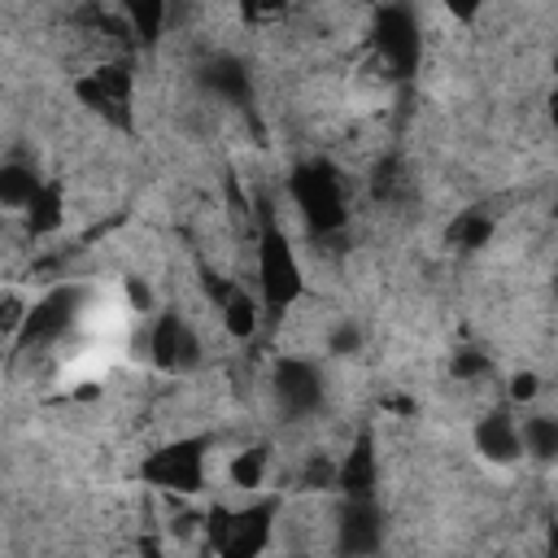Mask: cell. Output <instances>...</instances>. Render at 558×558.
<instances>
[{
    "instance_id": "obj_6",
    "label": "cell",
    "mask_w": 558,
    "mask_h": 558,
    "mask_svg": "<svg viewBox=\"0 0 558 558\" xmlns=\"http://www.w3.org/2000/svg\"><path fill=\"white\" fill-rule=\"evenodd\" d=\"M371 44H375V57H379V65L388 70V78H410V74L418 70L423 35H418V17H414L405 4H384V9L375 13Z\"/></svg>"
},
{
    "instance_id": "obj_12",
    "label": "cell",
    "mask_w": 558,
    "mask_h": 558,
    "mask_svg": "<svg viewBox=\"0 0 558 558\" xmlns=\"http://www.w3.org/2000/svg\"><path fill=\"white\" fill-rule=\"evenodd\" d=\"M375 484H379V453H375V436L371 432H357L349 453L336 462V488L344 497H375Z\"/></svg>"
},
{
    "instance_id": "obj_7",
    "label": "cell",
    "mask_w": 558,
    "mask_h": 558,
    "mask_svg": "<svg viewBox=\"0 0 558 558\" xmlns=\"http://www.w3.org/2000/svg\"><path fill=\"white\" fill-rule=\"evenodd\" d=\"M78 305H83V288H52L48 296H39L26 314H22V327H17V336H13V344H17V353H39V349H48L52 340H61L70 327H74V318H78Z\"/></svg>"
},
{
    "instance_id": "obj_13",
    "label": "cell",
    "mask_w": 558,
    "mask_h": 558,
    "mask_svg": "<svg viewBox=\"0 0 558 558\" xmlns=\"http://www.w3.org/2000/svg\"><path fill=\"white\" fill-rule=\"evenodd\" d=\"M201 83L222 105H240V109L253 105V78H248V65L240 57H209L201 70Z\"/></svg>"
},
{
    "instance_id": "obj_10",
    "label": "cell",
    "mask_w": 558,
    "mask_h": 558,
    "mask_svg": "<svg viewBox=\"0 0 558 558\" xmlns=\"http://www.w3.org/2000/svg\"><path fill=\"white\" fill-rule=\"evenodd\" d=\"M336 545L340 554H375L384 545V514L375 497H344L336 519Z\"/></svg>"
},
{
    "instance_id": "obj_1",
    "label": "cell",
    "mask_w": 558,
    "mask_h": 558,
    "mask_svg": "<svg viewBox=\"0 0 558 558\" xmlns=\"http://www.w3.org/2000/svg\"><path fill=\"white\" fill-rule=\"evenodd\" d=\"M257 288H262V310L270 318L288 314V305L305 292L296 248H292L288 231L279 227V218L266 201H262V214H257Z\"/></svg>"
},
{
    "instance_id": "obj_8",
    "label": "cell",
    "mask_w": 558,
    "mask_h": 558,
    "mask_svg": "<svg viewBox=\"0 0 558 558\" xmlns=\"http://www.w3.org/2000/svg\"><path fill=\"white\" fill-rule=\"evenodd\" d=\"M148 353L166 375H183V371L201 366V336L179 310H170V314H157V323L148 331Z\"/></svg>"
},
{
    "instance_id": "obj_9",
    "label": "cell",
    "mask_w": 558,
    "mask_h": 558,
    "mask_svg": "<svg viewBox=\"0 0 558 558\" xmlns=\"http://www.w3.org/2000/svg\"><path fill=\"white\" fill-rule=\"evenodd\" d=\"M323 397H327V384H323V371L305 357H283L275 366V401L288 418H310L323 410Z\"/></svg>"
},
{
    "instance_id": "obj_17",
    "label": "cell",
    "mask_w": 558,
    "mask_h": 558,
    "mask_svg": "<svg viewBox=\"0 0 558 558\" xmlns=\"http://www.w3.org/2000/svg\"><path fill=\"white\" fill-rule=\"evenodd\" d=\"M445 240H449L453 248H462V253L484 248V244L493 240V214H484V209H462V214L449 222Z\"/></svg>"
},
{
    "instance_id": "obj_18",
    "label": "cell",
    "mask_w": 558,
    "mask_h": 558,
    "mask_svg": "<svg viewBox=\"0 0 558 558\" xmlns=\"http://www.w3.org/2000/svg\"><path fill=\"white\" fill-rule=\"evenodd\" d=\"M39 187V170L26 161H0V205L22 209Z\"/></svg>"
},
{
    "instance_id": "obj_21",
    "label": "cell",
    "mask_w": 558,
    "mask_h": 558,
    "mask_svg": "<svg viewBox=\"0 0 558 558\" xmlns=\"http://www.w3.org/2000/svg\"><path fill=\"white\" fill-rule=\"evenodd\" d=\"M484 375H493V357L488 353H458L453 357V379H462V384H475V379H484Z\"/></svg>"
},
{
    "instance_id": "obj_16",
    "label": "cell",
    "mask_w": 558,
    "mask_h": 558,
    "mask_svg": "<svg viewBox=\"0 0 558 558\" xmlns=\"http://www.w3.org/2000/svg\"><path fill=\"white\" fill-rule=\"evenodd\" d=\"M118 13L131 31V39L140 48H153L161 39V26H166V13H170V0H118Z\"/></svg>"
},
{
    "instance_id": "obj_4",
    "label": "cell",
    "mask_w": 558,
    "mask_h": 558,
    "mask_svg": "<svg viewBox=\"0 0 558 558\" xmlns=\"http://www.w3.org/2000/svg\"><path fill=\"white\" fill-rule=\"evenodd\" d=\"M205 458H209V436H183V440H170V445L153 449L140 462V480L153 484V488L192 497V493L205 488Z\"/></svg>"
},
{
    "instance_id": "obj_11",
    "label": "cell",
    "mask_w": 558,
    "mask_h": 558,
    "mask_svg": "<svg viewBox=\"0 0 558 558\" xmlns=\"http://www.w3.org/2000/svg\"><path fill=\"white\" fill-rule=\"evenodd\" d=\"M205 296L222 310V327H227V336H235V340H248L253 331H257V301L235 283V279H222V275H209L205 270Z\"/></svg>"
},
{
    "instance_id": "obj_14",
    "label": "cell",
    "mask_w": 558,
    "mask_h": 558,
    "mask_svg": "<svg viewBox=\"0 0 558 558\" xmlns=\"http://www.w3.org/2000/svg\"><path fill=\"white\" fill-rule=\"evenodd\" d=\"M475 449L488 458V462H514L523 453V436H519V423L506 414V410H493L475 423Z\"/></svg>"
},
{
    "instance_id": "obj_24",
    "label": "cell",
    "mask_w": 558,
    "mask_h": 558,
    "mask_svg": "<svg viewBox=\"0 0 558 558\" xmlns=\"http://www.w3.org/2000/svg\"><path fill=\"white\" fill-rule=\"evenodd\" d=\"M126 296H131L135 310H148V305H153V292H148L144 279H126Z\"/></svg>"
},
{
    "instance_id": "obj_3",
    "label": "cell",
    "mask_w": 558,
    "mask_h": 558,
    "mask_svg": "<svg viewBox=\"0 0 558 558\" xmlns=\"http://www.w3.org/2000/svg\"><path fill=\"white\" fill-rule=\"evenodd\" d=\"M74 96L96 113L105 118V126H118V131H131L135 126V70L131 61H100L92 74L74 78Z\"/></svg>"
},
{
    "instance_id": "obj_22",
    "label": "cell",
    "mask_w": 558,
    "mask_h": 558,
    "mask_svg": "<svg viewBox=\"0 0 558 558\" xmlns=\"http://www.w3.org/2000/svg\"><path fill=\"white\" fill-rule=\"evenodd\" d=\"M22 314H26V305L17 296H0V336H17Z\"/></svg>"
},
{
    "instance_id": "obj_25",
    "label": "cell",
    "mask_w": 558,
    "mask_h": 558,
    "mask_svg": "<svg viewBox=\"0 0 558 558\" xmlns=\"http://www.w3.org/2000/svg\"><path fill=\"white\" fill-rule=\"evenodd\" d=\"M445 4H449V13H453L458 22H475V13H480L484 0H445Z\"/></svg>"
},
{
    "instance_id": "obj_15",
    "label": "cell",
    "mask_w": 558,
    "mask_h": 558,
    "mask_svg": "<svg viewBox=\"0 0 558 558\" xmlns=\"http://www.w3.org/2000/svg\"><path fill=\"white\" fill-rule=\"evenodd\" d=\"M22 214H26L31 235L57 231V227L65 222V192H61V183H57V179H39V187H35V196L22 205Z\"/></svg>"
},
{
    "instance_id": "obj_2",
    "label": "cell",
    "mask_w": 558,
    "mask_h": 558,
    "mask_svg": "<svg viewBox=\"0 0 558 558\" xmlns=\"http://www.w3.org/2000/svg\"><path fill=\"white\" fill-rule=\"evenodd\" d=\"M288 196L301 209L310 235H336L349 222V201H344V179L331 161H301L288 174Z\"/></svg>"
},
{
    "instance_id": "obj_20",
    "label": "cell",
    "mask_w": 558,
    "mask_h": 558,
    "mask_svg": "<svg viewBox=\"0 0 558 558\" xmlns=\"http://www.w3.org/2000/svg\"><path fill=\"white\" fill-rule=\"evenodd\" d=\"M266 462H270V449L266 445H253V449L235 453L231 458V484L235 488H257L262 475H266Z\"/></svg>"
},
{
    "instance_id": "obj_5",
    "label": "cell",
    "mask_w": 558,
    "mask_h": 558,
    "mask_svg": "<svg viewBox=\"0 0 558 558\" xmlns=\"http://www.w3.org/2000/svg\"><path fill=\"white\" fill-rule=\"evenodd\" d=\"M275 532V501H257L244 510H214L209 514V549L222 558H253L270 545Z\"/></svg>"
},
{
    "instance_id": "obj_26",
    "label": "cell",
    "mask_w": 558,
    "mask_h": 558,
    "mask_svg": "<svg viewBox=\"0 0 558 558\" xmlns=\"http://www.w3.org/2000/svg\"><path fill=\"white\" fill-rule=\"evenodd\" d=\"M275 0H240V9H244V17H257V13H266Z\"/></svg>"
},
{
    "instance_id": "obj_19",
    "label": "cell",
    "mask_w": 558,
    "mask_h": 558,
    "mask_svg": "<svg viewBox=\"0 0 558 558\" xmlns=\"http://www.w3.org/2000/svg\"><path fill=\"white\" fill-rule=\"evenodd\" d=\"M519 436H523V449H527L532 458H541V462H549V458L558 453V423H554L549 414H532V418L519 427Z\"/></svg>"
},
{
    "instance_id": "obj_23",
    "label": "cell",
    "mask_w": 558,
    "mask_h": 558,
    "mask_svg": "<svg viewBox=\"0 0 558 558\" xmlns=\"http://www.w3.org/2000/svg\"><path fill=\"white\" fill-rule=\"evenodd\" d=\"M536 392H541V388H536V375H532V371H523V375L510 379V397H514V401H532Z\"/></svg>"
}]
</instances>
